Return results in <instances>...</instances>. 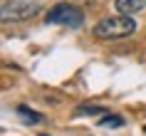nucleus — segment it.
Listing matches in <instances>:
<instances>
[{"label": "nucleus", "instance_id": "1", "mask_svg": "<svg viewBox=\"0 0 146 136\" xmlns=\"http://www.w3.org/2000/svg\"><path fill=\"white\" fill-rule=\"evenodd\" d=\"M136 32V23L131 15H111V17H104L94 25V35L99 40H119V37H129Z\"/></svg>", "mask_w": 146, "mask_h": 136}, {"label": "nucleus", "instance_id": "2", "mask_svg": "<svg viewBox=\"0 0 146 136\" xmlns=\"http://www.w3.org/2000/svg\"><path fill=\"white\" fill-rule=\"evenodd\" d=\"M45 20L50 25H64V27L77 30V27L84 25V13H82L77 5H72V3H60V5H54V8L45 15Z\"/></svg>", "mask_w": 146, "mask_h": 136}, {"label": "nucleus", "instance_id": "3", "mask_svg": "<svg viewBox=\"0 0 146 136\" xmlns=\"http://www.w3.org/2000/svg\"><path fill=\"white\" fill-rule=\"evenodd\" d=\"M37 8L27 3V0H8L5 5H3V23H23V20H30L35 17Z\"/></svg>", "mask_w": 146, "mask_h": 136}, {"label": "nucleus", "instance_id": "4", "mask_svg": "<svg viewBox=\"0 0 146 136\" xmlns=\"http://www.w3.org/2000/svg\"><path fill=\"white\" fill-rule=\"evenodd\" d=\"M114 8L121 13V15H136L141 10H146V0H116Z\"/></svg>", "mask_w": 146, "mask_h": 136}, {"label": "nucleus", "instance_id": "5", "mask_svg": "<svg viewBox=\"0 0 146 136\" xmlns=\"http://www.w3.org/2000/svg\"><path fill=\"white\" fill-rule=\"evenodd\" d=\"M17 114H20V119H25V121H27V124H37V121L42 119V116H40V114L30 111V109H27V106H17Z\"/></svg>", "mask_w": 146, "mask_h": 136}, {"label": "nucleus", "instance_id": "6", "mask_svg": "<svg viewBox=\"0 0 146 136\" xmlns=\"http://www.w3.org/2000/svg\"><path fill=\"white\" fill-rule=\"evenodd\" d=\"M121 124H124V119H121V116H116V114H111V116H104V119H102L99 121V126H111V129H116V126H121Z\"/></svg>", "mask_w": 146, "mask_h": 136}, {"label": "nucleus", "instance_id": "7", "mask_svg": "<svg viewBox=\"0 0 146 136\" xmlns=\"http://www.w3.org/2000/svg\"><path fill=\"white\" fill-rule=\"evenodd\" d=\"M77 114H104V109L102 106H79Z\"/></svg>", "mask_w": 146, "mask_h": 136}, {"label": "nucleus", "instance_id": "8", "mask_svg": "<svg viewBox=\"0 0 146 136\" xmlns=\"http://www.w3.org/2000/svg\"><path fill=\"white\" fill-rule=\"evenodd\" d=\"M144 131H146V126H144Z\"/></svg>", "mask_w": 146, "mask_h": 136}]
</instances>
